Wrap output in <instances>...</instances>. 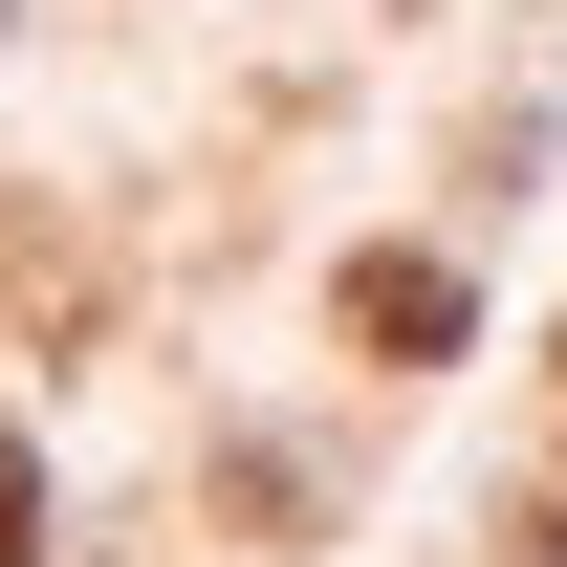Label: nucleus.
I'll list each match as a JSON object with an SVG mask.
<instances>
[{"mask_svg":"<svg viewBox=\"0 0 567 567\" xmlns=\"http://www.w3.org/2000/svg\"><path fill=\"white\" fill-rule=\"evenodd\" d=\"M0 567H44V481H22V436H0Z\"/></svg>","mask_w":567,"mask_h":567,"instance_id":"2","label":"nucleus"},{"mask_svg":"<svg viewBox=\"0 0 567 567\" xmlns=\"http://www.w3.org/2000/svg\"><path fill=\"white\" fill-rule=\"evenodd\" d=\"M328 306H350V350H371V371H436L458 328H481V306H458V262H415V240H393V262H350Z\"/></svg>","mask_w":567,"mask_h":567,"instance_id":"1","label":"nucleus"}]
</instances>
